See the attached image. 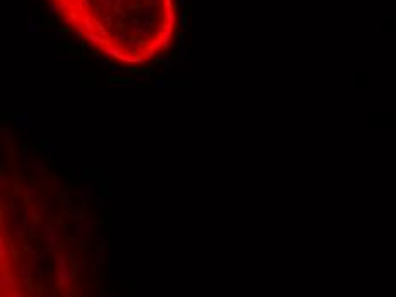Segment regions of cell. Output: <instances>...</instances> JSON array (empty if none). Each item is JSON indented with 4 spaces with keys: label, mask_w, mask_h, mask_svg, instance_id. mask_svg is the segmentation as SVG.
Instances as JSON below:
<instances>
[{
    "label": "cell",
    "mask_w": 396,
    "mask_h": 297,
    "mask_svg": "<svg viewBox=\"0 0 396 297\" xmlns=\"http://www.w3.org/2000/svg\"><path fill=\"white\" fill-rule=\"evenodd\" d=\"M80 41L121 67L167 53L178 29L176 0H48Z\"/></svg>",
    "instance_id": "cell-1"
}]
</instances>
